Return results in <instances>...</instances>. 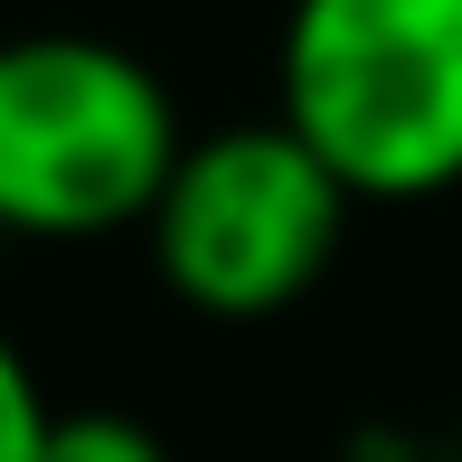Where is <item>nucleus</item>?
Listing matches in <instances>:
<instances>
[{
    "mask_svg": "<svg viewBox=\"0 0 462 462\" xmlns=\"http://www.w3.org/2000/svg\"><path fill=\"white\" fill-rule=\"evenodd\" d=\"M274 123L368 208L462 189V0H292Z\"/></svg>",
    "mask_w": 462,
    "mask_h": 462,
    "instance_id": "obj_1",
    "label": "nucleus"
},
{
    "mask_svg": "<svg viewBox=\"0 0 462 462\" xmlns=\"http://www.w3.org/2000/svg\"><path fill=\"white\" fill-rule=\"evenodd\" d=\"M189 123L133 48L86 29L0 38V236L95 245L152 217Z\"/></svg>",
    "mask_w": 462,
    "mask_h": 462,
    "instance_id": "obj_2",
    "label": "nucleus"
},
{
    "mask_svg": "<svg viewBox=\"0 0 462 462\" xmlns=\"http://www.w3.org/2000/svg\"><path fill=\"white\" fill-rule=\"evenodd\" d=\"M349 208L359 199L311 161V142H292V123L264 114V123L189 133L142 236H152L161 292L180 311H199V321H274L330 274Z\"/></svg>",
    "mask_w": 462,
    "mask_h": 462,
    "instance_id": "obj_3",
    "label": "nucleus"
},
{
    "mask_svg": "<svg viewBox=\"0 0 462 462\" xmlns=\"http://www.w3.org/2000/svg\"><path fill=\"white\" fill-rule=\"evenodd\" d=\"M38 462H171V444L123 406H57Z\"/></svg>",
    "mask_w": 462,
    "mask_h": 462,
    "instance_id": "obj_4",
    "label": "nucleus"
},
{
    "mask_svg": "<svg viewBox=\"0 0 462 462\" xmlns=\"http://www.w3.org/2000/svg\"><path fill=\"white\" fill-rule=\"evenodd\" d=\"M48 425H57L48 387H38V368L19 359V340L0 330V462H38V444H48Z\"/></svg>",
    "mask_w": 462,
    "mask_h": 462,
    "instance_id": "obj_5",
    "label": "nucleus"
},
{
    "mask_svg": "<svg viewBox=\"0 0 462 462\" xmlns=\"http://www.w3.org/2000/svg\"><path fill=\"white\" fill-rule=\"evenodd\" d=\"M0 245H10V236H0Z\"/></svg>",
    "mask_w": 462,
    "mask_h": 462,
    "instance_id": "obj_6",
    "label": "nucleus"
}]
</instances>
